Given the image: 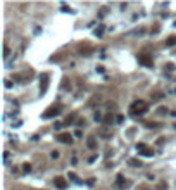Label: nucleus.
<instances>
[{"label":"nucleus","instance_id":"nucleus-5","mask_svg":"<svg viewBox=\"0 0 176 190\" xmlns=\"http://www.w3.org/2000/svg\"><path fill=\"white\" fill-rule=\"evenodd\" d=\"M138 62H140V64H143V66H147V68H152V66H154L152 57L145 56V54H140V56H138Z\"/></svg>","mask_w":176,"mask_h":190},{"label":"nucleus","instance_id":"nucleus-16","mask_svg":"<svg viewBox=\"0 0 176 190\" xmlns=\"http://www.w3.org/2000/svg\"><path fill=\"white\" fill-rule=\"evenodd\" d=\"M76 119V114H69L67 118H66V125H69V123H73Z\"/></svg>","mask_w":176,"mask_h":190},{"label":"nucleus","instance_id":"nucleus-19","mask_svg":"<svg viewBox=\"0 0 176 190\" xmlns=\"http://www.w3.org/2000/svg\"><path fill=\"white\" fill-rule=\"evenodd\" d=\"M157 114H161V116L168 114V107H159V109H157Z\"/></svg>","mask_w":176,"mask_h":190},{"label":"nucleus","instance_id":"nucleus-11","mask_svg":"<svg viewBox=\"0 0 176 190\" xmlns=\"http://www.w3.org/2000/svg\"><path fill=\"white\" fill-rule=\"evenodd\" d=\"M128 164L133 166V168H140V166H142V161H140V159H130Z\"/></svg>","mask_w":176,"mask_h":190},{"label":"nucleus","instance_id":"nucleus-3","mask_svg":"<svg viewBox=\"0 0 176 190\" xmlns=\"http://www.w3.org/2000/svg\"><path fill=\"white\" fill-rule=\"evenodd\" d=\"M114 185H116V189L124 190L126 187H130V182H128L123 175H117V176H116V183H114Z\"/></svg>","mask_w":176,"mask_h":190},{"label":"nucleus","instance_id":"nucleus-10","mask_svg":"<svg viewBox=\"0 0 176 190\" xmlns=\"http://www.w3.org/2000/svg\"><path fill=\"white\" fill-rule=\"evenodd\" d=\"M164 97V92H154V94H150V100L152 102H157V100H161Z\"/></svg>","mask_w":176,"mask_h":190},{"label":"nucleus","instance_id":"nucleus-30","mask_svg":"<svg viewBox=\"0 0 176 190\" xmlns=\"http://www.w3.org/2000/svg\"><path fill=\"white\" fill-rule=\"evenodd\" d=\"M171 116H175V118H176V111H173V113H171Z\"/></svg>","mask_w":176,"mask_h":190},{"label":"nucleus","instance_id":"nucleus-28","mask_svg":"<svg viewBox=\"0 0 176 190\" xmlns=\"http://www.w3.org/2000/svg\"><path fill=\"white\" fill-rule=\"evenodd\" d=\"M95 35H97V37H100V35H102V26H100V30H95Z\"/></svg>","mask_w":176,"mask_h":190},{"label":"nucleus","instance_id":"nucleus-1","mask_svg":"<svg viewBox=\"0 0 176 190\" xmlns=\"http://www.w3.org/2000/svg\"><path fill=\"white\" fill-rule=\"evenodd\" d=\"M149 111V104L145 100H135L131 106H130V113L133 116H142Z\"/></svg>","mask_w":176,"mask_h":190},{"label":"nucleus","instance_id":"nucleus-20","mask_svg":"<svg viewBox=\"0 0 176 190\" xmlns=\"http://www.w3.org/2000/svg\"><path fill=\"white\" fill-rule=\"evenodd\" d=\"M14 80H16V81H24L26 76H24V75H16V76H14Z\"/></svg>","mask_w":176,"mask_h":190},{"label":"nucleus","instance_id":"nucleus-26","mask_svg":"<svg viewBox=\"0 0 176 190\" xmlns=\"http://www.w3.org/2000/svg\"><path fill=\"white\" fill-rule=\"evenodd\" d=\"M62 125H64V123H55L54 126H55V130H60V128H62Z\"/></svg>","mask_w":176,"mask_h":190},{"label":"nucleus","instance_id":"nucleus-4","mask_svg":"<svg viewBox=\"0 0 176 190\" xmlns=\"http://www.w3.org/2000/svg\"><path fill=\"white\" fill-rule=\"evenodd\" d=\"M137 151L142 154V156H147V157H150V156H154V151L149 147V145H145V144H137Z\"/></svg>","mask_w":176,"mask_h":190},{"label":"nucleus","instance_id":"nucleus-31","mask_svg":"<svg viewBox=\"0 0 176 190\" xmlns=\"http://www.w3.org/2000/svg\"><path fill=\"white\" fill-rule=\"evenodd\" d=\"M175 128H176V125H175Z\"/></svg>","mask_w":176,"mask_h":190},{"label":"nucleus","instance_id":"nucleus-29","mask_svg":"<svg viewBox=\"0 0 176 190\" xmlns=\"http://www.w3.org/2000/svg\"><path fill=\"white\" fill-rule=\"evenodd\" d=\"M138 190H150V189H149V187H145V185H140V187H138Z\"/></svg>","mask_w":176,"mask_h":190},{"label":"nucleus","instance_id":"nucleus-18","mask_svg":"<svg viewBox=\"0 0 176 190\" xmlns=\"http://www.w3.org/2000/svg\"><path fill=\"white\" fill-rule=\"evenodd\" d=\"M22 171H24V173H29V171H31V164H29V163H24V164H22Z\"/></svg>","mask_w":176,"mask_h":190},{"label":"nucleus","instance_id":"nucleus-22","mask_svg":"<svg viewBox=\"0 0 176 190\" xmlns=\"http://www.w3.org/2000/svg\"><path fill=\"white\" fill-rule=\"evenodd\" d=\"M93 118H95V121H100V119H102V114H100V113L97 111V113L93 114Z\"/></svg>","mask_w":176,"mask_h":190},{"label":"nucleus","instance_id":"nucleus-6","mask_svg":"<svg viewBox=\"0 0 176 190\" xmlns=\"http://www.w3.org/2000/svg\"><path fill=\"white\" fill-rule=\"evenodd\" d=\"M57 140L60 144H73V135L71 133H59Z\"/></svg>","mask_w":176,"mask_h":190},{"label":"nucleus","instance_id":"nucleus-24","mask_svg":"<svg viewBox=\"0 0 176 190\" xmlns=\"http://www.w3.org/2000/svg\"><path fill=\"white\" fill-rule=\"evenodd\" d=\"M166 68H168V69H169V71H175V64H171V62H169V64H168V66H166Z\"/></svg>","mask_w":176,"mask_h":190},{"label":"nucleus","instance_id":"nucleus-27","mask_svg":"<svg viewBox=\"0 0 176 190\" xmlns=\"http://www.w3.org/2000/svg\"><path fill=\"white\" fill-rule=\"evenodd\" d=\"M78 125H79V126H85V125H86V121H85V119H79Z\"/></svg>","mask_w":176,"mask_h":190},{"label":"nucleus","instance_id":"nucleus-21","mask_svg":"<svg viewBox=\"0 0 176 190\" xmlns=\"http://www.w3.org/2000/svg\"><path fill=\"white\" fill-rule=\"evenodd\" d=\"M9 54H11V50H9V45H5V47H4V57L7 59V57H9Z\"/></svg>","mask_w":176,"mask_h":190},{"label":"nucleus","instance_id":"nucleus-7","mask_svg":"<svg viewBox=\"0 0 176 190\" xmlns=\"http://www.w3.org/2000/svg\"><path fill=\"white\" fill-rule=\"evenodd\" d=\"M54 185H55L59 190H64L67 187V182H66L62 176H55V178H54Z\"/></svg>","mask_w":176,"mask_h":190},{"label":"nucleus","instance_id":"nucleus-8","mask_svg":"<svg viewBox=\"0 0 176 190\" xmlns=\"http://www.w3.org/2000/svg\"><path fill=\"white\" fill-rule=\"evenodd\" d=\"M40 81H41V85H40V92L41 94H45L47 92V85H48V75L47 73H43L41 78H40Z\"/></svg>","mask_w":176,"mask_h":190},{"label":"nucleus","instance_id":"nucleus-23","mask_svg":"<svg viewBox=\"0 0 176 190\" xmlns=\"http://www.w3.org/2000/svg\"><path fill=\"white\" fill-rule=\"evenodd\" d=\"M50 157H52V159H57V157H59V152H57V151H54L52 154H50Z\"/></svg>","mask_w":176,"mask_h":190},{"label":"nucleus","instance_id":"nucleus-9","mask_svg":"<svg viewBox=\"0 0 176 190\" xmlns=\"http://www.w3.org/2000/svg\"><path fill=\"white\" fill-rule=\"evenodd\" d=\"M86 147L92 149V151L97 149V140H95V137H88V138H86Z\"/></svg>","mask_w":176,"mask_h":190},{"label":"nucleus","instance_id":"nucleus-13","mask_svg":"<svg viewBox=\"0 0 176 190\" xmlns=\"http://www.w3.org/2000/svg\"><path fill=\"white\" fill-rule=\"evenodd\" d=\"M173 45H176V37H169L166 40V47H173Z\"/></svg>","mask_w":176,"mask_h":190},{"label":"nucleus","instance_id":"nucleus-2","mask_svg":"<svg viewBox=\"0 0 176 190\" xmlns=\"http://www.w3.org/2000/svg\"><path fill=\"white\" fill-rule=\"evenodd\" d=\"M60 113V106H50L45 113H43V119H50V118H54V116H57V114Z\"/></svg>","mask_w":176,"mask_h":190},{"label":"nucleus","instance_id":"nucleus-17","mask_svg":"<svg viewBox=\"0 0 176 190\" xmlns=\"http://www.w3.org/2000/svg\"><path fill=\"white\" fill-rule=\"evenodd\" d=\"M157 190H168V183L159 182V183H157Z\"/></svg>","mask_w":176,"mask_h":190},{"label":"nucleus","instance_id":"nucleus-12","mask_svg":"<svg viewBox=\"0 0 176 190\" xmlns=\"http://www.w3.org/2000/svg\"><path fill=\"white\" fill-rule=\"evenodd\" d=\"M79 52H81L83 56H86V54H90V52H92V49H90L88 45H79Z\"/></svg>","mask_w":176,"mask_h":190},{"label":"nucleus","instance_id":"nucleus-14","mask_svg":"<svg viewBox=\"0 0 176 190\" xmlns=\"http://www.w3.org/2000/svg\"><path fill=\"white\" fill-rule=\"evenodd\" d=\"M112 119H114L112 114H107V116L104 118V125H112Z\"/></svg>","mask_w":176,"mask_h":190},{"label":"nucleus","instance_id":"nucleus-25","mask_svg":"<svg viewBox=\"0 0 176 190\" xmlns=\"http://www.w3.org/2000/svg\"><path fill=\"white\" fill-rule=\"evenodd\" d=\"M116 121H117V123H123V121H124V118H123V116L119 114V116H117V118H116Z\"/></svg>","mask_w":176,"mask_h":190},{"label":"nucleus","instance_id":"nucleus-15","mask_svg":"<svg viewBox=\"0 0 176 190\" xmlns=\"http://www.w3.org/2000/svg\"><path fill=\"white\" fill-rule=\"evenodd\" d=\"M147 128H161V125L159 123H152V121H149V123H143Z\"/></svg>","mask_w":176,"mask_h":190}]
</instances>
